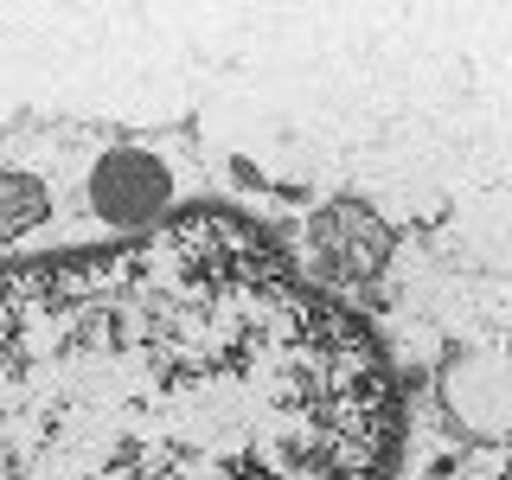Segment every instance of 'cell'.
<instances>
[{
	"mask_svg": "<svg viewBox=\"0 0 512 480\" xmlns=\"http://www.w3.org/2000/svg\"><path fill=\"white\" fill-rule=\"evenodd\" d=\"M506 480H512V474H506Z\"/></svg>",
	"mask_w": 512,
	"mask_h": 480,
	"instance_id": "cell-5",
	"label": "cell"
},
{
	"mask_svg": "<svg viewBox=\"0 0 512 480\" xmlns=\"http://www.w3.org/2000/svg\"><path fill=\"white\" fill-rule=\"evenodd\" d=\"M314 250L327 256V269H340V276H372L378 256H384V224L365 212V205H327L314 224H308Z\"/></svg>",
	"mask_w": 512,
	"mask_h": 480,
	"instance_id": "cell-4",
	"label": "cell"
},
{
	"mask_svg": "<svg viewBox=\"0 0 512 480\" xmlns=\"http://www.w3.org/2000/svg\"><path fill=\"white\" fill-rule=\"evenodd\" d=\"M391 448L365 320L237 212L0 269V480H384Z\"/></svg>",
	"mask_w": 512,
	"mask_h": 480,
	"instance_id": "cell-1",
	"label": "cell"
},
{
	"mask_svg": "<svg viewBox=\"0 0 512 480\" xmlns=\"http://www.w3.org/2000/svg\"><path fill=\"white\" fill-rule=\"evenodd\" d=\"M52 135L45 148H26V141H7L0 148V250H26L39 237L45 218H58L64 199V154Z\"/></svg>",
	"mask_w": 512,
	"mask_h": 480,
	"instance_id": "cell-3",
	"label": "cell"
},
{
	"mask_svg": "<svg viewBox=\"0 0 512 480\" xmlns=\"http://www.w3.org/2000/svg\"><path fill=\"white\" fill-rule=\"evenodd\" d=\"M192 192H199V173L180 154L148 148V141H109L84 173V212L96 244H128V237H148L167 218H180Z\"/></svg>",
	"mask_w": 512,
	"mask_h": 480,
	"instance_id": "cell-2",
	"label": "cell"
}]
</instances>
